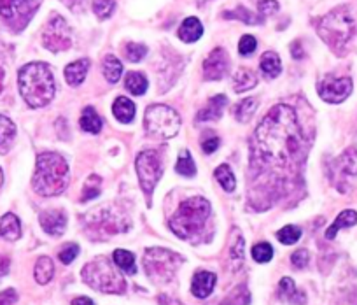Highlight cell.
Returning a JSON list of instances; mask_svg holds the SVG:
<instances>
[{
	"mask_svg": "<svg viewBox=\"0 0 357 305\" xmlns=\"http://www.w3.org/2000/svg\"><path fill=\"white\" fill-rule=\"evenodd\" d=\"M102 68H104V75H105V80H107L109 83L114 84V83H118L119 80H121L123 64L119 61V58L114 57V54H107V57L104 58Z\"/></svg>",
	"mask_w": 357,
	"mask_h": 305,
	"instance_id": "obj_27",
	"label": "cell"
},
{
	"mask_svg": "<svg viewBox=\"0 0 357 305\" xmlns=\"http://www.w3.org/2000/svg\"><path fill=\"white\" fill-rule=\"evenodd\" d=\"M102 191V179L100 176L97 174H91L88 177V181L84 183V188H82V195H81V200L82 202H88L91 198H97Z\"/></svg>",
	"mask_w": 357,
	"mask_h": 305,
	"instance_id": "obj_34",
	"label": "cell"
},
{
	"mask_svg": "<svg viewBox=\"0 0 357 305\" xmlns=\"http://www.w3.org/2000/svg\"><path fill=\"white\" fill-rule=\"evenodd\" d=\"M317 91L319 97L328 104H340L352 94V80L350 77H326L319 83Z\"/></svg>",
	"mask_w": 357,
	"mask_h": 305,
	"instance_id": "obj_12",
	"label": "cell"
},
{
	"mask_svg": "<svg viewBox=\"0 0 357 305\" xmlns=\"http://www.w3.org/2000/svg\"><path fill=\"white\" fill-rule=\"evenodd\" d=\"M16 137V126L8 116L0 114V153H6V151L11 147L13 140Z\"/></svg>",
	"mask_w": 357,
	"mask_h": 305,
	"instance_id": "obj_25",
	"label": "cell"
},
{
	"mask_svg": "<svg viewBox=\"0 0 357 305\" xmlns=\"http://www.w3.org/2000/svg\"><path fill=\"white\" fill-rule=\"evenodd\" d=\"M202 36H204V25L195 16L186 18L183 25L178 27V39L183 40V43H197Z\"/></svg>",
	"mask_w": 357,
	"mask_h": 305,
	"instance_id": "obj_19",
	"label": "cell"
},
{
	"mask_svg": "<svg viewBox=\"0 0 357 305\" xmlns=\"http://www.w3.org/2000/svg\"><path fill=\"white\" fill-rule=\"evenodd\" d=\"M33 276L39 284H47L54 276V265L53 260L47 258V256H40L36 263V270H33Z\"/></svg>",
	"mask_w": 357,
	"mask_h": 305,
	"instance_id": "obj_30",
	"label": "cell"
},
{
	"mask_svg": "<svg viewBox=\"0 0 357 305\" xmlns=\"http://www.w3.org/2000/svg\"><path fill=\"white\" fill-rule=\"evenodd\" d=\"M214 176H215V179H218V183L222 186V190L228 191V193L235 191L236 179H235V174H233V170L229 169V165H226V163L219 165L218 169H215Z\"/></svg>",
	"mask_w": 357,
	"mask_h": 305,
	"instance_id": "obj_32",
	"label": "cell"
},
{
	"mask_svg": "<svg viewBox=\"0 0 357 305\" xmlns=\"http://www.w3.org/2000/svg\"><path fill=\"white\" fill-rule=\"evenodd\" d=\"M219 144H221L219 137L211 135V137H207V139L202 140V149H204L207 155H212V153H215V151H218Z\"/></svg>",
	"mask_w": 357,
	"mask_h": 305,
	"instance_id": "obj_46",
	"label": "cell"
},
{
	"mask_svg": "<svg viewBox=\"0 0 357 305\" xmlns=\"http://www.w3.org/2000/svg\"><path fill=\"white\" fill-rule=\"evenodd\" d=\"M9 267H11V260L8 256L0 255V277L6 276L9 272Z\"/></svg>",
	"mask_w": 357,
	"mask_h": 305,
	"instance_id": "obj_48",
	"label": "cell"
},
{
	"mask_svg": "<svg viewBox=\"0 0 357 305\" xmlns=\"http://www.w3.org/2000/svg\"><path fill=\"white\" fill-rule=\"evenodd\" d=\"M279 11V2L277 0H261L259 2V15L272 16Z\"/></svg>",
	"mask_w": 357,
	"mask_h": 305,
	"instance_id": "obj_44",
	"label": "cell"
},
{
	"mask_svg": "<svg viewBox=\"0 0 357 305\" xmlns=\"http://www.w3.org/2000/svg\"><path fill=\"white\" fill-rule=\"evenodd\" d=\"M215 281H218L215 274L200 270V272L195 274L193 284H191V291H193V295L197 298H207L208 295L214 291Z\"/></svg>",
	"mask_w": 357,
	"mask_h": 305,
	"instance_id": "obj_16",
	"label": "cell"
},
{
	"mask_svg": "<svg viewBox=\"0 0 357 305\" xmlns=\"http://www.w3.org/2000/svg\"><path fill=\"white\" fill-rule=\"evenodd\" d=\"M256 46H257L256 37L243 36L238 43V53L243 54V57H247V54H250L256 51Z\"/></svg>",
	"mask_w": 357,
	"mask_h": 305,
	"instance_id": "obj_42",
	"label": "cell"
},
{
	"mask_svg": "<svg viewBox=\"0 0 357 305\" xmlns=\"http://www.w3.org/2000/svg\"><path fill=\"white\" fill-rule=\"evenodd\" d=\"M125 54L130 61H140L147 54V47L144 44L128 43L125 47Z\"/></svg>",
	"mask_w": 357,
	"mask_h": 305,
	"instance_id": "obj_41",
	"label": "cell"
},
{
	"mask_svg": "<svg viewBox=\"0 0 357 305\" xmlns=\"http://www.w3.org/2000/svg\"><path fill=\"white\" fill-rule=\"evenodd\" d=\"M2 183H4V174H2V170H0V188H2Z\"/></svg>",
	"mask_w": 357,
	"mask_h": 305,
	"instance_id": "obj_54",
	"label": "cell"
},
{
	"mask_svg": "<svg viewBox=\"0 0 357 305\" xmlns=\"http://www.w3.org/2000/svg\"><path fill=\"white\" fill-rule=\"evenodd\" d=\"M18 300V293L15 290H6L0 293V305H15Z\"/></svg>",
	"mask_w": 357,
	"mask_h": 305,
	"instance_id": "obj_47",
	"label": "cell"
},
{
	"mask_svg": "<svg viewBox=\"0 0 357 305\" xmlns=\"http://www.w3.org/2000/svg\"><path fill=\"white\" fill-rule=\"evenodd\" d=\"M250 302V293L247 291V288L238 286L236 290H233L228 297H225V300H221L219 305H249Z\"/></svg>",
	"mask_w": 357,
	"mask_h": 305,
	"instance_id": "obj_35",
	"label": "cell"
},
{
	"mask_svg": "<svg viewBox=\"0 0 357 305\" xmlns=\"http://www.w3.org/2000/svg\"><path fill=\"white\" fill-rule=\"evenodd\" d=\"M225 18H235V20H240V22H243V23H250V25H257V23L263 22V16L252 15V13L247 11L245 8H238V9H235V11H226Z\"/></svg>",
	"mask_w": 357,
	"mask_h": 305,
	"instance_id": "obj_37",
	"label": "cell"
},
{
	"mask_svg": "<svg viewBox=\"0 0 357 305\" xmlns=\"http://www.w3.org/2000/svg\"><path fill=\"white\" fill-rule=\"evenodd\" d=\"M33 191L43 197L63 193L68 186V163L58 153H40L37 156L36 174L32 177Z\"/></svg>",
	"mask_w": 357,
	"mask_h": 305,
	"instance_id": "obj_5",
	"label": "cell"
},
{
	"mask_svg": "<svg viewBox=\"0 0 357 305\" xmlns=\"http://www.w3.org/2000/svg\"><path fill=\"white\" fill-rule=\"evenodd\" d=\"M39 223L47 235L60 237L67 230V214L61 209H50V211L40 212Z\"/></svg>",
	"mask_w": 357,
	"mask_h": 305,
	"instance_id": "obj_14",
	"label": "cell"
},
{
	"mask_svg": "<svg viewBox=\"0 0 357 305\" xmlns=\"http://www.w3.org/2000/svg\"><path fill=\"white\" fill-rule=\"evenodd\" d=\"M79 125L84 132L88 133H98L102 130V118L98 116V112L93 107H86L82 111L81 119H79Z\"/></svg>",
	"mask_w": 357,
	"mask_h": 305,
	"instance_id": "obj_28",
	"label": "cell"
},
{
	"mask_svg": "<svg viewBox=\"0 0 357 305\" xmlns=\"http://www.w3.org/2000/svg\"><path fill=\"white\" fill-rule=\"evenodd\" d=\"M183 258L174 251L161 248L147 249L144 255V267H146L147 276L156 283H170L177 272Z\"/></svg>",
	"mask_w": 357,
	"mask_h": 305,
	"instance_id": "obj_8",
	"label": "cell"
},
{
	"mask_svg": "<svg viewBox=\"0 0 357 305\" xmlns=\"http://www.w3.org/2000/svg\"><path fill=\"white\" fill-rule=\"evenodd\" d=\"M112 114L121 123H132L135 118V104L126 97H118L112 104Z\"/></svg>",
	"mask_w": 357,
	"mask_h": 305,
	"instance_id": "obj_23",
	"label": "cell"
},
{
	"mask_svg": "<svg viewBox=\"0 0 357 305\" xmlns=\"http://www.w3.org/2000/svg\"><path fill=\"white\" fill-rule=\"evenodd\" d=\"M144 126L147 133L158 139H172L181 128V116L177 111L163 104H154L147 107L144 116Z\"/></svg>",
	"mask_w": 357,
	"mask_h": 305,
	"instance_id": "obj_7",
	"label": "cell"
},
{
	"mask_svg": "<svg viewBox=\"0 0 357 305\" xmlns=\"http://www.w3.org/2000/svg\"><path fill=\"white\" fill-rule=\"evenodd\" d=\"M229 60L228 53L222 47H215L204 61V75L207 81H219L222 80L228 72Z\"/></svg>",
	"mask_w": 357,
	"mask_h": 305,
	"instance_id": "obj_13",
	"label": "cell"
},
{
	"mask_svg": "<svg viewBox=\"0 0 357 305\" xmlns=\"http://www.w3.org/2000/svg\"><path fill=\"white\" fill-rule=\"evenodd\" d=\"M205 2H211V0H198V4H205Z\"/></svg>",
	"mask_w": 357,
	"mask_h": 305,
	"instance_id": "obj_55",
	"label": "cell"
},
{
	"mask_svg": "<svg viewBox=\"0 0 357 305\" xmlns=\"http://www.w3.org/2000/svg\"><path fill=\"white\" fill-rule=\"evenodd\" d=\"M43 44L53 53H60L72 46V34L68 23L60 15H53L47 20L43 32Z\"/></svg>",
	"mask_w": 357,
	"mask_h": 305,
	"instance_id": "obj_11",
	"label": "cell"
},
{
	"mask_svg": "<svg viewBox=\"0 0 357 305\" xmlns=\"http://www.w3.org/2000/svg\"><path fill=\"white\" fill-rule=\"evenodd\" d=\"M305 137L294 109L289 105H275L264 116L254 135L252 169L256 172L289 176L298 170L305 156Z\"/></svg>",
	"mask_w": 357,
	"mask_h": 305,
	"instance_id": "obj_1",
	"label": "cell"
},
{
	"mask_svg": "<svg viewBox=\"0 0 357 305\" xmlns=\"http://www.w3.org/2000/svg\"><path fill=\"white\" fill-rule=\"evenodd\" d=\"M160 304L161 305H183L178 300H175V298L165 297V295H161V297H160Z\"/></svg>",
	"mask_w": 357,
	"mask_h": 305,
	"instance_id": "obj_51",
	"label": "cell"
},
{
	"mask_svg": "<svg viewBox=\"0 0 357 305\" xmlns=\"http://www.w3.org/2000/svg\"><path fill=\"white\" fill-rule=\"evenodd\" d=\"M112 260H114L116 265H118L125 274L133 276V274L137 272L135 255H133V253L126 251V249H116L114 255H112Z\"/></svg>",
	"mask_w": 357,
	"mask_h": 305,
	"instance_id": "obj_31",
	"label": "cell"
},
{
	"mask_svg": "<svg viewBox=\"0 0 357 305\" xmlns=\"http://www.w3.org/2000/svg\"><path fill=\"white\" fill-rule=\"evenodd\" d=\"M18 84L22 97L30 107H44L53 101L54 75L47 64H43V61L26 64L18 74Z\"/></svg>",
	"mask_w": 357,
	"mask_h": 305,
	"instance_id": "obj_2",
	"label": "cell"
},
{
	"mask_svg": "<svg viewBox=\"0 0 357 305\" xmlns=\"http://www.w3.org/2000/svg\"><path fill=\"white\" fill-rule=\"evenodd\" d=\"M279 297L294 305H305V302H307L305 295L301 291H298L296 284H294V281L291 277H284L279 283Z\"/></svg>",
	"mask_w": 357,
	"mask_h": 305,
	"instance_id": "obj_21",
	"label": "cell"
},
{
	"mask_svg": "<svg viewBox=\"0 0 357 305\" xmlns=\"http://www.w3.org/2000/svg\"><path fill=\"white\" fill-rule=\"evenodd\" d=\"M137 176H139V183L142 191L146 193L147 198L153 195L154 186L158 181L163 176V163H161V156L158 151H142L135 160Z\"/></svg>",
	"mask_w": 357,
	"mask_h": 305,
	"instance_id": "obj_9",
	"label": "cell"
},
{
	"mask_svg": "<svg viewBox=\"0 0 357 305\" xmlns=\"http://www.w3.org/2000/svg\"><path fill=\"white\" fill-rule=\"evenodd\" d=\"M211 218V204L204 197H193L178 205L170 219V228L183 241H197Z\"/></svg>",
	"mask_w": 357,
	"mask_h": 305,
	"instance_id": "obj_3",
	"label": "cell"
},
{
	"mask_svg": "<svg viewBox=\"0 0 357 305\" xmlns=\"http://www.w3.org/2000/svg\"><path fill=\"white\" fill-rule=\"evenodd\" d=\"M233 84H235V91L236 94H243V91L250 90L257 84V77L250 68H238L233 77Z\"/></svg>",
	"mask_w": 357,
	"mask_h": 305,
	"instance_id": "obj_26",
	"label": "cell"
},
{
	"mask_svg": "<svg viewBox=\"0 0 357 305\" xmlns=\"http://www.w3.org/2000/svg\"><path fill=\"white\" fill-rule=\"evenodd\" d=\"M261 72L266 75L268 80H275L277 75L282 72V61H280V57L273 51H266V53L261 57L259 61Z\"/></svg>",
	"mask_w": 357,
	"mask_h": 305,
	"instance_id": "obj_22",
	"label": "cell"
},
{
	"mask_svg": "<svg viewBox=\"0 0 357 305\" xmlns=\"http://www.w3.org/2000/svg\"><path fill=\"white\" fill-rule=\"evenodd\" d=\"M354 225H357V212L354 211V209H345V211L340 212L338 218H336L335 221H333V225L326 230V239H328V241H333L340 230L350 228V226Z\"/></svg>",
	"mask_w": 357,
	"mask_h": 305,
	"instance_id": "obj_20",
	"label": "cell"
},
{
	"mask_svg": "<svg viewBox=\"0 0 357 305\" xmlns=\"http://www.w3.org/2000/svg\"><path fill=\"white\" fill-rule=\"evenodd\" d=\"M4 77H6V68L4 64H2V58H0V91L4 88Z\"/></svg>",
	"mask_w": 357,
	"mask_h": 305,
	"instance_id": "obj_52",
	"label": "cell"
},
{
	"mask_svg": "<svg viewBox=\"0 0 357 305\" xmlns=\"http://www.w3.org/2000/svg\"><path fill=\"white\" fill-rule=\"evenodd\" d=\"M125 87L126 90L130 91L132 95H144L147 91V87H149V83H147L146 75L142 74V72H128L125 77Z\"/></svg>",
	"mask_w": 357,
	"mask_h": 305,
	"instance_id": "obj_29",
	"label": "cell"
},
{
	"mask_svg": "<svg viewBox=\"0 0 357 305\" xmlns=\"http://www.w3.org/2000/svg\"><path fill=\"white\" fill-rule=\"evenodd\" d=\"M226 105H228V97H226V95H215V97H212L211 101H208V104L198 112L197 119L200 123L215 121V119H219L222 116V111H225Z\"/></svg>",
	"mask_w": 357,
	"mask_h": 305,
	"instance_id": "obj_15",
	"label": "cell"
},
{
	"mask_svg": "<svg viewBox=\"0 0 357 305\" xmlns=\"http://www.w3.org/2000/svg\"><path fill=\"white\" fill-rule=\"evenodd\" d=\"M40 0H0V18L20 32L39 9Z\"/></svg>",
	"mask_w": 357,
	"mask_h": 305,
	"instance_id": "obj_10",
	"label": "cell"
},
{
	"mask_svg": "<svg viewBox=\"0 0 357 305\" xmlns=\"http://www.w3.org/2000/svg\"><path fill=\"white\" fill-rule=\"evenodd\" d=\"M256 109H257V98L250 97V98H242L240 102H236V104L233 105L231 112L236 118V121L247 123L250 118H252Z\"/></svg>",
	"mask_w": 357,
	"mask_h": 305,
	"instance_id": "obj_24",
	"label": "cell"
},
{
	"mask_svg": "<svg viewBox=\"0 0 357 305\" xmlns=\"http://www.w3.org/2000/svg\"><path fill=\"white\" fill-rule=\"evenodd\" d=\"M175 170H177V174H181V176L184 177H193L195 174H197V165H195L193 156L190 155V151H181L177 163H175Z\"/></svg>",
	"mask_w": 357,
	"mask_h": 305,
	"instance_id": "obj_33",
	"label": "cell"
},
{
	"mask_svg": "<svg viewBox=\"0 0 357 305\" xmlns=\"http://www.w3.org/2000/svg\"><path fill=\"white\" fill-rule=\"evenodd\" d=\"M72 305H95L93 300L88 297H77L72 300Z\"/></svg>",
	"mask_w": 357,
	"mask_h": 305,
	"instance_id": "obj_50",
	"label": "cell"
},
{
	"mask_svg": "<svg viewBox=\"0 0 357 305\" xmlns=\"http://www.w3.org/2000/svg\"><path fill=\"white\" fill-rule=\"evenodd\" d=\"M116 9L114 0H93V13L100 20L111 18Z\"/></svg>",
	"mask_w": 357,
	"mask_h": 305,
	"instance_id": "obj_38",
	"label": "cell"
},
{
	"mask_svg": "<svg viewBox=\"0 0 357 305\" xmlns=\"http://www.w3.org/2000/svg\"><path fill=\"white\" fill-rule=\"evenodd\" d=\"M291 53H293V57L296 58V60H301V58H303V51H301V44L298 43H294L293 46H291Z\"/></svg>",
	"mask_w": 357,
	"mask_h": 305,
	"instance_id": "obj_49",
	"label": "cell"
},
{
	"mask_svg": "<svg viewBox=\"0 0 357 305\" xmlns=\"http://www.w3.org/2000/svg\"><path fill=\"white\" fill-rule=\"evenodd\" d=\"M356 32L357 20L345 6L328 13L317 23V34L336 54H345L350 43L356 37Z\"/></svg>",
	"mask_w": 357,
	"mask_h": 305,
	"instance_id": "obj_4",
	"label": "cell"
},
{
	"mask_svg": "<svg viewBox=\"0 0 357 305\" xmlns=\"http://www.w3.org/2000/svg\"><path fill=\"white\" fill-rule=\"evenodd\" d=\"M308 260H310V256H308L307 249H298V251L291 256V263H293L296 269H305V267L308 265Z\"/></svg>",
	"mask_w": 357,
	"mask_h": 305,
	"instance_id": "obj_45",
	"label": "cell"
},
{
	"mask_svg": "<svg viewBox=\"0 0 357 305\" xmlns=\"http://www.w3.org/2000/svg\"><path fill=\"white\" fill-rule=\"evenodd\" d=\"M300 237H301V230L294 225H287L277 232V239H279V241L286 246L296 244V242L300 241Z\"/></svg>",
	"mask_w": 357,
	"mask_h": 305,
	"instance_id": "obj_36",
	"label": "cell"
},
{
	"mask_svg": "<svg viewBox=\"0 0 357 305\" xmlns=\"http://www.w3.org/2000/svg\"><path fill=\"white\" fill-rule=\"evenodd\" d=\"M79 255V246L77 244H68L67 248H63L60 251V262L63 263V265H70L72 262H74L75 258H77Z\"/></svg>",
	"mask_w": 357,
	"mask_h": 305,
	"instance_id": "obj_43",
	"label": "cell"
},
{
	"mask_svg": "<svg viewBox=\"0 0 357 305\" xmlns=\"http://www.w3.org/2000/svg\"><path fill=\"white\" fill-rule=\"evenodd\" d=\"M82 281L93 290L102 291V293L121 295L126 291V283L118 270L114 269L111 262L104 256L93 260V262L86 263L81 272Z\"/></svg>",
	"mask_w": 357,
	"mask_h": 305,
	"instance_id": "obj_6",
	"label": "cell"
},
{
	"mask_svg": "<svg viewBox=\"0 0 357 305\" xmlns=\"http://www.w3.org/2000/svg\"><path fill=\"white\" fill-rule=\"evenodd\" d=\"M252 258L257 263H268L273 258V248L268 242H259L252 248Z\"/></svg>",
	"mask_w": 357,
	"mask_h": 305,
	"instance_id": "obj_40",
	"label": "cell"
},
{
	"mask_svg": "<svg viewBox=\"0 0 357 305\" xmlns=\"http://www.w3.org/2000/svg\"><path fill=\"white\" fill-rule=\"evenodd\" d=\"M243 246L245 244H243L242 235H240V232L236 230V241L233 242L231 251H229V258H231V263H233V267H235V270L238 269L243 262V255H245V251H243Z\"/></svg>",
	"mask_w": 357,
	"mask_h": 305,
	"instance_id": "obj_39",
	"label": "cell"
},
{
	"mask_svg": "<svg viewBox=\"0 0 357 305\" xmlns=\"http://www.w3.org/2000/svg\"><path fill=\"white\" fill-rule=\"evenodd\" d=\"M61 2H63L65 6H68V8H72V9L77 8L79 4L82 6V0H61Z\"/></svg>",
	"mask_w": 357,
	"mask_h": 305,
	"instance_id": "obj_53",
	"label": "cell"
},
{
	"mask_svg": "<svg viewBox=\"0 0 357 305\" xmlns=\"http://www.w3.org/2000/svg\"><path fill=\"white\" fill-rule=\"evenodd\" d=\"M88 70H89L88 58H81V60L72 61L70 65L65 67V81H67L70 87H79V84L86 80Z\"/></svg>",
	"mask_w": 357,
	"mask_h": 305,
	"instance_id": "obj_18",
	"label": "cell"
},
{
	"mask_svg": "<svg viewBox=\"0 0 357 305\" xmlns=\"http://www.w3.org/2000/svg\"><path fill=\"white\" fill-rule=\"evenodd\" d=\"M0 237L6 241H18L22 237V223L18 216L8 212L0 218Z\"/></svg>",
	"mask_w": 357,
	"mask_h": 305,
	"instance_id": "obj_17",
	"label": "cell"
}]
</instances>
